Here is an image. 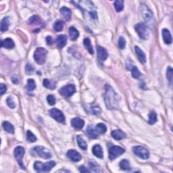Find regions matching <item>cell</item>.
<instances>
[{
    "instance_id": "cell-1",
    "label": "cell",
    "mask_w": 173,
    "mask_h": 173,
    "mask_svg": "<svg viewBox=\"0 0 173 173\" xmlns=\"http://www.w3.org/2000/svg\"><path fill=\"white\" fill-rule=\"evenodd\" d=\"M106 107L109 110H117L119 107V98L115 91L110 85H106L104 94Z\"/></svg>"
},
{
    "instance_id": "cell-2",
    "label": "cell",
    "mask_w": 173,
    "mask_h": 173,
    "mask_svg": "<svg viewBox=\"0 0 173 173\" xmlns=\"http://www.w3.org/2000/svg\"><path fill=\"white\" fill-rule=\"evenodd\" d=\"M140 12L142 15V17L144 20L148 25H153L154 22V18L152 12L148 8V6L144 4H141L140 6Z\"/></svg>"
},
{
    "instance_id": "cell-3",
    "label": "cell",
    "mask_w": 173,
    "mask_h": 173,
    "mask_svg": "<svg viewBox=\"0 0 173 173\" xmlns=\"http://www.w3.org/2000/svg\"><path fill=\"white\" fill-rule=\"evenodd\" d=\"M31 155L34 156H39L43 159H49L51 158V153L48 149L43 146H36L31 149Z\"/></svg>"
},
{
    "instance_id": "cell-4",
    "label": "cell",
    "mask_w": 173,
    "mask_h": 173,
    "mask_svg": "<svg viewBox=\"0 0 173 173\" xmlns=\"http://www.w3.org/2000/svg\"><path fill=\"white\" fill-rule=\"evenodd\" d=\"M56 164L54 161H50L43 164L39 161H37L34 164V168L37 172H50Z\"/></svg>"
},
{
    "instance_id": "cell-5",
    "label": "cell",
    "mask_w": 173,
    "mask_h": 173,
    "mask_svg": "<svg viewBox=\"0 0 173 173\" xmlns=\"http://www.w3.org/2000/svg\"><path fill=\"white\" fill-rule=\"evenodd\" d=\"M48 51L43 48H37L34 52V60L38 64H43L46 61Z\"/></svg>"
},
{
    "instance_id": "cell-6",
    "label": "cell",
    "mask_w": 173,
    "mask_h": 173,
    "mask_svg": "<svg viewBox=\"0 0 173 173\" xmlns=\"http://www.w3.org/2000/svg\"><path fill=\"white\" fill-rule=\"evenodd\" d=\"M135 29L137 32L138 35L143 40H146L149 37V29L147 25L143 22L138 23L135 26Z\"/></svg>"
},
{
    "instance_id": "cell-7",
    "label": "cell",
    "mask_w": 173,
    "mask_h": 173,
    "mask_svg": "<svg viewBox=\"0 0 173 173\" xmlns=\"http://www.w3.org/2000/svg\"><path fill=\"white\" fill-rule=\"evenodd\" d=\"M25 151L24 148H22V146H17L16 148L14 149V156L16 160H17V162L19 164L20 167L23 168V169H25V165L23 164V161H22V158L23 156L25 155Z\"/></svg>"
},
{
    "instance_id": "cell-8",
    "label": "cell",
    "mask_w": 173,
    "mask_h": 173,
    "mask_svg": "<svg viewBox=\"0 0 173 173\" xmlns=\"http://www.w3.org/2000/svg\"><path fill=\"white\" fill-rule=\"evenodd\" d=\"M125 152V149L118 146H114L109 149V158L111 160H115Z\"/></svg>"
},
{
    "instance_id": "cell-9",
    "label": "cell",
    "mask_w": 173,
    "mask_h": 173,
    "mask_svg": "<svg viewBox=\"0 0 173 173\" xmlns=\"http://www.w3.org/2000/svg\"><path fill=\"white\" fill-rule=\"evenodd\" d=\"M133 151L134 154H135L138 157L141 158L143 160H147L149 158V153L148 150L146 148H144L142 146H135L133 148Z\"/></svg>"
},
{
    "instance_id": "cell-10",
    "label": "cell",
    "mask_w": 173,
    "mask_h": 173,
    "mask_svg": "<svg viewBox=\"0 0 173 173\" xmlns=\"http://www.w3.org/2000/svg\"><path fill=\"white\" fill-rule=\"evenodd\" d=\"M76 92V88L75 86L72 84H69L66 86H63V87L60 90V93L61 94L63 97L68 98L71 97L74 93Z\"/></svg>"
},
{
    "instance_id": "cell-11",
    "label": "cell",
    "mask_w": 173,
    "mask_h": 173,
    "mask_svg": "<svg viewBox=\"0 0 173 173\" xmlns=\"http://www.w3.org/2000/svg\"><path fill=\"white\" fill-rule=\"evenodd\" d=\"M50 116L58 123H64L65 116L62 111L57 108H53L49 111Z\"/></svg>"
},
{
    "instance_id": "cell-12",
    "label": "cell",
    "mask_w": 173,
    "mask_h": 173,
    "mask_svg": "<svg viewBox=\"0 0 173 173\" xmlns=\"http://www.w3.org/2000/svg\"><path fill=\"white\" fill-rule=\"evenodd\" d=\"M67 157L72 162H79L82 159V156L78 151L74 149H70L67 152Z\"/></svg>"
},
{
    "instance_id": "cell-13",
    "label": "cell",
    "mask_w": 173,
    "mask_h": 173,
    "mask_svg": "<svg viewBox=\"0 0 173 173\" xmlns=\"http://www.w3.org/2000/svg\"><path fill=\"white\" fill-rule=\"evenodd\" d=\"M97 58L101 61H105L108 57V53L107 50L104 48L102 46H97Z\"/></svg>"
},
{
    "instance_id": "cell-14",
    "label": "cell",
    "mask_w": 173,
    "mask_h": 173,
    "mask_svg": "<svg viewBox=\"0 0 173 173\" xmlns=\"http://www.w3.org/2000/svg\"><path fill=\"white\" fill-rule=\"evenodd\" d=\"M71 125L72 126V127L75 128V129L81 130L83 128L84 125H85V122H84V120L81 118L76 117L72 119Z\"/></svg>"
},
{
    "instance_id": "cell-15",
    "label": "cell",
    "mask_w": 173,
    "mask_h": 173,
    "mask_svg": "<svg viewBox=\"0 0 173 173\" xmlns=\"http://www.w3.org/2000/svg\"><path fill=\"white\" fill-rule=\"evenodd\" d=\"M135 51L139 61L142 63V64H145L146 62V56L145 53L143 52V51L138 46H135Z\"/></svg>"
},
{
    "instance_id": "cell-16",
    "label": "cell",
    "mask_w": 173,
    "mask_h": 173,
    "mask_svg": "<svg viewBox=\"0 0 173 173\" xmlns=\"http://www.w3.org/2000/svg\"><path fill=\"white\" fill-rule=\"evenodd\" d=\"M162 34L163 40L164 41V43L167 44V45H170L172 42V38L169 30H168L167 29H164L162 31Z\"/></svg>"
},
{
    "instance_id": "cell-17",
    "label": "cell",
    "mask_w": 173,
    "mask_h": 173,
    "mask_svg": "<svg viewBox=\"0 0 173 173\" xmlns=\"http://www.w3.org/2000/svg\"><path fill=\"white\" fill-rule=\"evenodd\" d=\"M111 135H112V138H114V139L117 140V141H119V140H122L123 139H125V138L126 137L125 133H124L123 130H121L120 129L114 130L113 131H112Z\"/></svg>"
},
{
    "instance_id": "cell-18",
    "label": "cell",
    "mask_w": 173,
    "mask_h": 173,
    "mask_svg": "<svg viewBox=\"0 0 173 173\" xmlns=\"http://www.w3.org/2000/svg\"><path fill=\"white\" fill-rule=\"evenodd\" d=\"M67 43V37L64 35H60L57 37L56 39V45L58 48H62L66 45Z\"/></svg>"
},
{
    "instance_id": "cell-19",
    "label": "cell",
    "mask_w": 173,
    "mask_h": 173,
    "mask_svg": "<svg viewBox=\"0 0 173 173\" xmlns=\"http://www.w3.org/2000/svg\"><path fill=\"white\" fill-rule=\"evenodd\" d=\"M92 152L93 154V155L95 156L97 158H103V157H104L103 149L99 145H95V146L93 147Z\"/></svg>"
},
{
    "instance_id": "cell-20",
    "label": "cell",
    "mask_w": 173,
    "mask_h": 173,
    "mask_svg": "<svg viewBox=\"0 0 173 173\" xmlns=\"http://www.w3.org/2000/svg\"><path fill=\"white\" fill-rule=\"evenodd\" d=\"M1 47L2 48H5L6 49H12L14 48L15 44L14 42L11 38H6L4 39V41H1Z\"/></svg>"
},
{
    "instance_id": "cell-21",
    "label": "cell",
    "mask_w": 173,
    "mask_h": 173,
    "mask_svg": "<svg viewBox=\"0 0 173 173\" xmlns=\"http://www.w3.org/2000/svg\"><path fill=\"white\" fill-rule=\"evenodd\" d=\"M60 13L66 20L68 21L71 18V10L66 7H62L60 8Z\"/></svg>"
},
{
    "instance_id": "cell-22",
    "label": "cell",
    "mask_w": 173,
    "mask_h": 173,
    "mask_svg": "<svg viewBox=\"0 0 173 173\" xmlns=\"http://www.w3.org/2000/svg\"><path fill=\"white\" fill-rule=\"evenodd\" d=\"M86 133L87 134L88 137L90 139H97L98 137V132L96 130V129H94L92 127H88L86 130Z\"/></svg>"
},
{
    "instance_id": "cell-23",
    "label": "cell",
    "mask_w": 173,
    "mask_h": 173,
    "mask_svg": "<svg viewBox=\"0 0 173 173\" xmlns=\"http://www.w3.org/2000/svg\"><path fill=\"white\" fill-rule=\"evenodd\" d=\"M43 85L45 88L50 89H55L56 87V82L48 79H44L43 81Z\"/></svg>"
},
{
    "instance_id": "cell-24",
    "label": "cell",
    "mask_w": 173,
    "mask_h": 173,
    "mask_svg": "<svg viewBox=\"0 0 173 173\" xmlns=\"http://www.w3.org/2000/svg\"><path fill=\"white\" fill-rule=\"evenodd\" d=\"M69 35L71 40L76 41L79 36V32L76 28L74 27H71L69 28Z\"/></svg>"
},
{
    "instance_id": "cell-25",
    "label": "cell",
    "mask_w": 173,
    "mask_h": 173,
    "mask_svg": "<svg viewBox=\"0 0 173 173\" xmlns=\"http://www.w3.org/2000/svg\"><path fill=\"white\" fill-rule=\"evenodd\" d=\"M9 25H10V21H9V18L8 17H5L3 18V20H1V27H0V29H1V32H5L8 31Z\"/></svg>"
},
{
    "instance_id": "cell-26",
    "label": "cell",
    "mask_w": 173,
    "mask_h": 173,
    "mask_svg": "<svg viewBox=\"0 0 173 173\" xmlns=\"http://www.w3.org/2000/svg\"><path fill=\"white\" fill-rule=\"evenodd\" d=\"M83 43H84V45H85V48L89 51V53L90 54L93 55V53H94V51H93V46L92 45V43H91V40L89 39V38L86 37V38L84 39Z\"/></svg>"
},
{
    "instance_id": "cell-27",
    "label": "cell",
    "mask_w": 173,
    "mask_h": 173,
    "mask_svg": "<svg viewBox=\"0 0 173 173\" xmlns=\"http://www.w3.org/2000/svg\"><path fill=\"white\" fill-rule=\"evenodd\" d=\"M3 127L4 130L9 133L13 134L14 133V127L10 123L8 122V121H5V122L3 123Z\"/></svg>"
},
{
    "instance_id": "cell-28",
    "label": "cell",
    "mask_w": 173,
    "mask_h": 173,
    "mask_svg": "<svg viewBox=\"0 0 173 173\" xmlns=\"http://www.w3.org/2000/svg\"><path fill=\"white\" fill-rule=\"evenodd\" d=\"M76 140H77V143H78L79 148L82 149H83V150L86 149V148H87V144H86V141L84 140L83 137H81L80 135H78L76 137Z\"/></svg>"
},
{
    "instance_id": "cell-29",
    "label": "cell",
    "mask_w": 173,
    "mask_h": 173,
    "mask_svg": "<svg viewBox=\"0 0 173 173\" xmlns=\"http://www.w3.org/2000/svg\"><path fill=\"white\" fill-rule=\"evenodd\" d=\"M114 8L117 12H120L124 8V1L123 0H117L114 2Z\"/></svg>"
},
{
    "instance_id": "cell-30",
    "label": "cell",
    "mask_w": 173,
    "mask_h": 173,
    "mask_svg": "<svg viewBox=\"0 0 173 173\" xmlns=\"http://www.w3.org/2000/svg\"><path fill=\"white\" fill-rule=\"evenodd\" d=\"M64 23L62 20H57L53 25V29L56 32L62 31L63 28H64Z\"/></svg>"
},
{
    "instance_id": "cell-31",
    "label": "cell",
    "mask_w": 173,
    "mask_h": 173,
    "mask_svg": "<svg viewBox=\"0 0 173 173\" xmlns=\"http://www.w3.org/2000/svg\"><path fill=\"white\" fill-rule=\"evenodd\" d=\"M167 78L169 82L170 86L172 85V79H173V70L171 67H168L167 71Z\"/></svg>"
},
{
    "instance_id": "cell-32",
    "label": "cell",
    "mask_w": 173,
    "mask_h": 173,
    "mask_svg": "<svg viewBox=\"0 0 173 173\" xmlns=\"http://www.w3.org/2000/svg\"><path fill=\"white\" fill-rule=\"evenodd\" d=\"M36 88V83L33 79H29L27 81V89L28 91L29 92H31V91H33Z\"/></svg>"
},
{
    "instance_id": "cell-33",
    "label": "cell",
    "mask_w": 173,
    "mask_h": 173,
    "mask_svg": "<svg viewBox=\"0 0 173 173\" xmlns=\"http://www.w3.org/2000/svg\"><path fill=\"white\" fill-rule=\"evenodd\" d=\"M157 121V114L154 111L150 112V113L149 114V120L148 123L150 125H153Z\"/></svg>"
},
{
    "instance_id": "cell-34",
    "label": "cell",
    "mask_w": 173,
    "mask_h": 173,
    "mask_svg": "<svg viewBox=\"0 0 173 173\" xmlns=\"http://www.w3.org/2000/svg\"><path fill=\"white\" fill-rule=\"evenodd\" d=\"M120 167L123 170H128L130 169L129 162L127 160H123L120 162Z\"/></svg>"
},
{
    "instance_id": "cell-35",
    "label": "cell",
    "mask_w": 173,
    "mask_h": 173,
    "mask_svg": "<svg viewBox=\"0 0 173 173\" xmlns=\"http://www.w3.org/2000/svg\"><path fill=\"white\" fill-rule=\"evenodd\" d=\"M131 73H132V76L133 78L136 79H139L142 75L141 72H139V69H138L136 66H133V68H131Z\"/></svg>"
},
{
    "instance_id": "cell-36",
    "label": "cell",
    "mask_w": 173,
    "mask_h": 173,
    "mask_svg": "<svg viewBox=\"0 0 173 173\" xmlns=\"http://www.w3.org/2000/svg\"><path fill=\"white\" fill-rule=\"evenodd\" d=\"M96 130L98 132V133H101V134H104L106 132L107 127L103 123H99L97 124L96 126Z\"/></svg>"
},
{
    "instance_id": "cell-37",
    "label": "cell",
    "mask_w": 173,
    "mask_h": 173,
    "mask_svg": "<svg viewBox=\"0 0 173 173\" xmlns=\"http://www.w3.org/2000/svg\"><path fill=\"white\" fill-rule=\"evenodd\" d=\"M27 139L28 141L31 143H34L37 141V137L31 130H29L27 131Z\"/></svg>"
},
{
    "instance_id": "cell-38",
    "label": "cell",
    "mask_w": 173,
    "mask_h": 173,
    "mask_svg": "<svg viewBox=\"0 0 173 173\" xmlns=\"http://www.w3.org/2000/svg\"><path fill=\"white\" fill-rule=\"evenodd\" d=\"M29 23L30 25H38L41 23V18L38 16H33L29 18Z\"/></svg>"
},
{
    "instance_id": "cell-39",
    "label": "cell",
    "mask_w": 173,
    "mask_h": 173,
    "mask_svg": "<svg viewBox=\"0 0 173 173\" xmlns=\"http://www.w3.org/2000/svg\"><path fill=\"white\" fill-rule=\"evenodd\" d=\"M118 45L120 50H124L126 47V40L123 37H119L118 40Z\"/></svg>"
},
{
    "instance_id": "cell-40",
    "label": "cell",
    "mask_w": 173,
    "mask_h": 173,
    "mask_svg": "<svg viewBox=\"0 0 173 173\" xmlns=\"http://www.w3.org/2000/svg\"><path fill=\"white\" fill-rule=\"evenodd\" d=\"M6 103H7V105H8V106L12 109L14 108V107H16L15 103L14 102V100L12 97H8V98H7Z\"/></svg>"
},
{
    "instance_id": "cell-41",
    "label": "cell",
    "mask_w": 173,
    "mask_h": 173,
    "mask_svg": "<svg viewBox=\"0 0 173 173\" xmlns=\"http://www.w3.org/2000/svg\"><path fill=\"white\" fill-rule=\"evenodd\" d=\"M47 100H48V104L50 105V106H53V105L56 104V97L53 96V95H49L47 97Z\"/></svg>"
},
{
    "instance_id": "cell-42",
    "label": "cell",
    "mask_w": 173,
    "mask_h": 173,
    "mask_svg": "<svg viewBox=\"0 0 173 173\" xmlns=\"http://www.w3.org/2000/svg\"><path fill=\"white\" fill-rule=\"evenodd\" d=\"M89 167H90L91 170H92L93 172H99V168L98 167V166L94 162H90Z\"/></svg>"
},
{
    "instance_id": "cell-43",
    "label": "cell",
    "mask_w": 173,
    "mask_h": 173,
    "mask_svg": "<svg viewBox=\"0 0 173 173\" xmlns=\"http://www.w3.org/2000/svg\"><path fill=\"white\" fill-rule=\"evenodd\" d=\"M25 70H26V73L27 74H31L32 72H34L35 68L32 66L31 64H27L25 66Z\"/></svg>"
},
{
    "instance_id": "cell-44",
    "label": "cell",
    "mask_w": 173,
    "mask_h": 173,
    "mask_svg": "<svg viewBox=\"0 0 173 173\" xmlns=\"http://www.w3.org/2000/svg\"><path fill=\"white\" fill-rule=\"evenodd\" d=\"M92 112L93 114H95V115H99L100 113H101V110H100L99 107L94 106L92 107Z\"/></svg>"
},
{
    "instance_id": "cell-45",
    "label": "cell",
    "mask_w": 173,
    "mask_h": 173,
    "mask_svg": "<svg viewBox=\"0 0 173 173\" xmlns=\"http://www.w3.org/2000/svg\"><path fill=\"white\" fill-rule=\"evenodd\" d=\"M7 92V86L6 85L1 83L0 84V94L1 95H3L4 93H6Z\"/></svg>"
},
{
    "instance_id": "cell-46",
    "label": "cell",
    "mask_w": 173,
    "mask_h": 173,
    "mask_svg": "<svg viewBox=\"0 0 173 173\" xmlns=\"http://www.w3.org/2000/svg\"><path fill=\"white\" fill-rule=\"evenodd\" d=\"M79 170H80V172H84V173H86V172H89L90 170H88L87 168L86 167H84V166H81L80 167H79Z\"/></svg>"
},
{
    "instance_id": "cell-47",
    "label": "cell",
    "mask_w": 173,
    "mask_h": 173,
    "mask_svg": "<svg viewBox=\"0 0 173 173\" xmlns=\"http://www.w3.org/2000/svg\"><path fill=\"white\" fill-rule=\"evenodd\" d=\"M12 81L14 84H18L19 83V78L17 75H14L12 78Z\"/></svg>"
},
{
    "instance_id": "cell-48",
    "label": "cell",
    "mask_w": 173,
    "mask_h": 173,
    "mask_svg": "<svg viewBox=\"0 0 173 173\" xmlns=\"http://www.w3.org/2000/svg\"><path fill=\"white\" fill-rule=\"evenodd\" d=\"M46 41L48 45H51L53 43V39L51 36H48L46 37Z\"/></svg>"
}]
</instances>
